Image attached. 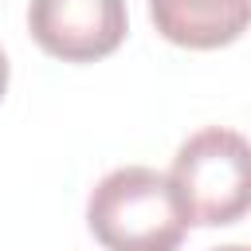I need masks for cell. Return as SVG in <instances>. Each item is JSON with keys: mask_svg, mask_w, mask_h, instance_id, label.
<instances>
[{"mask_svg": "<svg viewBox=\"0 0 251 251\" xmlns=\"http://www.w3.org/2000/svg\"><path fill=\"white\" fill-rule=\"evenodd\" d=\"M86 224L106 251H176L188 231L173 180L149 165L106 173L86 200Z\"/></svg>", "mask_w": 251, "mask_h": 251, "instance_id": "cell-1", "label": "cell"}, {"mask_svg": "<svg viewBox=\"0 0 251 251\" xmlns=\"http://www.w3.org/2000/svg\"><path fill=\"white\" fill-rule=\"evenodd\" d=\"M169 180L188 224H235L251 212V141L227 126L196 129L180 141Z\"/></svg>", "mask_w": 251, "mask_h": 251, "instance_id": "cell-2", "label": "cell"}, {"mask_svg": "<svg viewBox=\"0 0 251 251\" xmlns=\"http://www.w3.org/2000/svg\"><path fill=\"white\" fill-rule=\"evenodd\" d=\"M27 31L63 63H94L122 47L129 16L126 0H31Z\"/></svg>", "mask_w": 251, "mask_h": 251, "instance_id": "cell-3", "label": "cell"}, {"mask_svg": "<svg viewBox=\"0 0 251 251\" xmlns=\"http://www.w3.org/2000/svg\"><path fill=\"white\" fill-rule=\"evenodd\" d=\"M149 20L176 47L216 51L251 27V0H149Z\"/></svg>", "mask_w": 251, "mask_h": 251, "instance_id": "cell-4", "label": "cell"}, {"mask_svg": "<svg viewBox=\"0 0 251 251\" xmlns=\"http://www.w3.org/2000/svg\"><path fill=\"white\" fill-rule=\"evenodd\" d=\"M4 90H8V59L0 51V98H4Z\"/></svg>", "mask_w": 251, "mask_h": 251, "instance_id": "cell-5", "label": "cell"}, {"mask_svg": "<svg viewBox=\"0 0 251 251\" xmlns=\"http://www.w3.org/2000/svg\"><path fill=\"white\" fill-rule=\"evenodd\" d=\"M212 251H251L247 243H227V247H212Z\"/></svg>", "mask_w": 251, "mask_h": 251, "instance_id": "cell-6", "label": "cell"}]
</instances>
